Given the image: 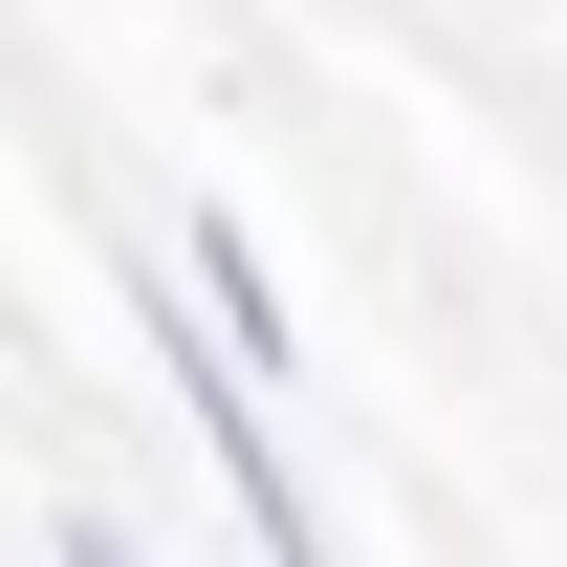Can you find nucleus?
Returning <instances> with one entry per match:
<instances>
[{
  "label": "nucleus",
  "instance_id": "obj_3",
  "mask_svg": "<svg viewBox=\"0 0 567 567\" xmlns=\"http://www.w3.org/2000/svg\"><path fill=\"white\" fill-rule=\"evenodd\" d=\"M44 546H66V567H153L132 524H110V502H66V524H44Z\"/></svg>",
  "mask_w": 567,
  "mask_h": 567
},
{
  "label": "nucleus",
  "instance_id": "obj_2",
  "mask_svg": "<svg viewBox=\"0 0 567 567\" xmlns=\"http://www.w3.org/2000/svg\"><path fill=\"white\" fill-rule=\"evenodd\" d=\"M175 284H197V328H218V350H262V371L306 350V328H284V262H262V218H218V197H197V218H175Z\"/></svg>",
  "mask_w": 567,
  "mask_h": 567
},
{
  "label": "nucleus",
  "instance_id": "obj_1",
  "mask_svg": "<svg viewBox=\"0 0 567 567\" xmlns=\"http://www.w3.org/2000/svg\"><path fill=\"white\" fill-rule=\"evenodd\" d=\"M153 371H175V415H197V458L240 481V546H262V567H350V546H328V502H306V458H284V415H262V371H240V350L197 328V284H175V328H153Z\"/></svg>",
  "mask_w": 567,
  "mask_h": 567
}]
</instances>
